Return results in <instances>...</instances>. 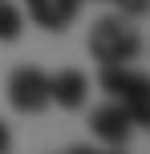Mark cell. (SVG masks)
Segmentation results:
<instances>
[{
    "instance_id": "5",
    "label": "cell",
    "mask_w": 150,
    "mask_h": 154,
    "mask_svg": "<svg viewBox=\"0 0 150 154\" xmlns=\"http://www.w3.org/2000/svg\"><path fill=\"white\" fill-rule=\"evenodd\" d=\"M89 97V77L81 69H61L49 77V101H57L61 109H81Z\"/></svg>"
},
{
    "instance_id": "1",
    "label": "cell",
    "mask_w": 150,
    "mask_h": 154,
    "mask_svg": "<svg viewBox=\"0 0 150 154\" xmlns=\"http://www.w3.org/2000/svg\"><path fill=\"white\" fill-rule=\"evenodd\" d=\"M97 85L126 109L130 126H146L150 130V77L146 73H138L134 65H102Z\"/></svg>"
},
{
    "instance_id": "6",
    "label": "cell",
    "mask_w": 150,
    "mask_h": 154,
    "mask_svg": "<svg viewBox=\"0 0 150 154\" xmlns=\"http://www.w3.org/2000/svg\"><path fill=\"white\" fill-rule=\"evenodd\" d=\"M24 8H29V16L41 24V29L61 32V29H69V24L77 20L81 0H24Z\"/></svg>"
},
{
    "instance_id": "3",
    "label": "cell",
    "mask_w": 150,
    "mask_h": 154,
    "mask_svg": "<svg viewBox=\"0 0 150 154\" xmlns=\"http://www.w3.org/2000/svg\"><path fill=\"white\" fill-rule=\"evenodd\" d=\"M8 101L16 114H41L49 106V73H41L37 65H20L8 77Z\"/></svg>"
},
{
    "instance_id": "4",
    "label": "cell",
    "mask_w": 150,
    "mask_h": 154,
    "mask_svg": "<svg viewBox=\"0 0 150 154\" xmlns=\"http://www.w3.org/2000/svg\"><path fill=\"white\" fill-rule=\"evenodd\" d=\"M89 130H93V138H102L106 146H126L134 126H130L126 109H122L118 101H110V106H97L93 114H89Z\"/></svg>"
},
{
    "instance_id": "8",
    "label": "cell",
    "mask_w": 150,
    "mask_h": 154,
    "mask_svg": "<svg viewBox=\"0 0 150 154\" xmlns=\"http://www.w3.org/2000/svg\"><path fill=\"white\" fill-rule=\"evenodd\" d=\"M114 4H118L126 16H142L146 8H150V0H114Z\"/></svg>"
},
{
    "instance_id": "7",
    "label": "cell",
    "mask_w": 150,
    "mask_h": 154,
    "mask_svg": "<svg viewBox=\"0 0 150 154\" xmlns=\"http://www.w3.org/2000/svg\"><path fill=\"white\" fill-rule=\"evenodd\" d=\"M24 32V16L16 4H8V0H0V41H16Z\"/></svg>"
},
{
    "instance_id": "2",
    "label": "cell",
    "mask_w": 150,
    "mask_h": 154,
    "mask_svg": "<svg viewBox=\"0 0 150 154\" xmlns=\"http://www.w3.org/2000/svg\"><path fill=\"white\" fill-rule=\"evenodd\" d=\"M89 53L97 65H134V57L142 53V37L118 16H102L89 32Z\"/></svg>"
},
{
    "instance_id": "10",
    "label": "cell",
    "mask_w": 150,
    "mask_h": 154,
    "mask_svg": "<svg viewBox=\"0 0 150 154\" xmlns=\"http://www.w3.org/2000/svg\"><path fill=\"white\" fill-rule=\"evenodd\" d=\"M65 154H122L118 146H110V150H89V146H73V150H65Z\"/></svg>"
},
{
    "instance_id": "9",
    "label": "cell",
    "mask_w": 150,
    "mask_h": 154,
    "mask_svg": "<svg viewBox=\"0 0 150 154\" xmlns=\"http://www.w3.org/2000/svg\"><path fill=\"white\" fill-rule=\"evenodd\" d=\"M0 154H12V130H8V122H0Z\"/></svg>"
}]
</instances>
